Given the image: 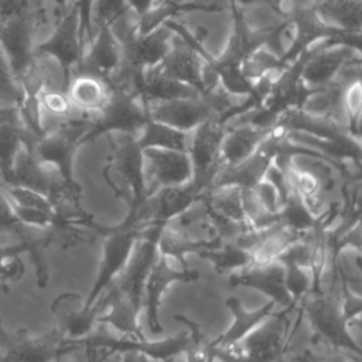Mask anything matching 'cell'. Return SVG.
Here are the masks:
<instances>
[{
  "mask_svg": "<svg viewBox=\"0 0 362 362\" xmlns=\"http://www.w3.org/2000/svg\"><path fill=\"white\" fill-rule=\"evenodd\" d=\"M8 238L30 246L28 255L35 270V280L40 288H45L49 281V269L45 257V249L52 245V236L48 228H35L23 223L16 212L13 201L6 191V182L0 177V243Z\"/></svg>",
  "mask_w": 362,
  "mask_h": 362,
  "instance_id": "cell-10",
  "label": "cell"
},
{
  "mask_svg": "<svg viewBox=\"0 0 362 362\" xmlns=\"http://www.w3.org/2000/svg\"><path fill=\"white\" fill-rule=\"evenodd\" d=\"M143 177L146 197L160 188L184 184L192 177V165L185 151L143 148Z\"/></svg>",
  "mask_w": 362,
  "mask_h": 362,
  "instance_id": "cell-15",
  "label": "cell"
},
{
  "mask_svg": "<svg viewBox=\"0 0 362 362\" xmlns=\"http://www.w3.org/2000/svg\"><path fill=\"white\" fill-rule=\"evenodd\" d=\"M143 228L144 225L139 222L136 214L130 209L120 223L102 228L100 260L92 288L85 297L86 307H92L123 270Z\"/></svg>",
  "mask_w": 362,
  "mask_h": 362,
  "instance_id": "cell-6",
  "label": "cell"
},
{
  "mask_svg": "<svg viewBox=\"0 0 362 362\" xmlns=\"http://www.w3.org/2000/svg\"><path fill=\"white\" fill-rule=\"evenodd\" d=\"M54 23L47 4L41 7L31 0H0V47L18 83L34 66L35 35L41 24Z\"/></svg>",
  "mask_w": 362,
  "mask_h": 362,
  "instance_id": "cell-1",
  "label": "cell"
},
{
  "mask_svg": "<svg viewBox=\"0 0 362 362\" xmlns=\"http://www.w3.org/2000/svg\"><path fill=\"white\" fill-rule=\"evenodd\" d=\"M1 124H24L17 105L0 106V126Z\"/></svg>",
  "mask_w": 362,
  "mask_h": 362,
  "instance_id": "cell-38",
  "label": "cell"
},
{
  "mask_svg": "<svg viewBox=\"0 0 362 362\" xmlns=\"http://www.w3.org/2000/svg\"><path fill=\"white\" fill-rule=\"evenodd\" d=\"M270 164L272 160L257 148L252 156L236 164L221 165L212 185H235L242 189L253 188L263 180Z\"/></svg>",
  "mask_w": 362,
  "mask_h": 362,
  "instance_id": "cell-23",
  "label": "cell"
},
{
  "mask_svg": "<svg viewBox=\"0 0 362 362\" xmlns=\"http://www.w3.org/2000/svg\"><path fill=\"white\" fill-rule=\"evenodd\" d=\"M230 286H243L255 288L269 297L276 305L283 308L296 307L284 281V267L279 260H272L262 264H249L229 274Z\"/></svg>",
  "mask_w": 362,
  "mask_h": 362,
  "instance_id": "cell-16",
  "label": "cell"
},
{
  "mask_svg": "<svg viewBox=\"0 0 362 362\" xmlns=\"http://www.w3.org/2000/svg\"><path fill=\"white\" fill-rule=\"evenodd\" d=\"M146 107L151 120L168 124L182 132H191L201 123L215 119L202 95L195 98L146 102Z\"/></svg>",
  "mask_w": 362,
  "mask_h": 362,
  "instance_id": "cell-17",
  "label": "cell"
},
{
  "mask_svg": "<svg viewBox=\"0 0 362 362\" xmlns=\"http://www.w3.org/2000/svg\"><path fill=\"white\" fill-rule=\"evenodd\" d=\"M199 201L209 209L236 221H246L242 206V188L235 185H212L204 191Z\"/></svg>",
  "mask_w": 362,
  "mask_h": 362,
  "instance_id": "cell-28",
  "label": "cell"
},
{
  "mask_svg": "<svg viewBox=\"0 0 362 362\" xmlns=\"http://www.w3.org/2000/svg\"><path fill=\"white\" fill-rule=\"evenodd\" d=\"M198 272L188 269L187 264L157 253V257L154 259L147 273L141 300V308L146 310L147 327L153 334L163 332V325L158 317V308L168 286L178 281H195L198 280Z\"/></svg>",
  "mask_w": 362,
  "mask_h": 362,
  "instance_id": "cell-13",
  "label": "cell"
},
{
  "mask_svg": "<svg viewBox=\"0 0 362 362\" xmlns=\"http://www.w3.org/2000/svg\"><path fill=\"white\" fill-rule=\"evenodd\" d=\"M129 6L126 0H92L89 14L92 35L98 28L110 25Z\"/></svg>",
  "mask_w": 362,
  "mask_h": 362,
  "instance_id": "cell-33",
  "label": "cell"
},
{
  "mask_svg": "<svg viewBox=\"0 0 362 362\" xmlns=\"http://www.w3.org/2000/svg\"><path fill=\"white\" fill-rule=\"evenodd\" d=\"M276 260H279L283 264L287 291L290 293L293 301L298 304L311 291V287H313L311 273L291 260H287V259H276Z\"/></svg>",
  "mask_w": 362,
  "mask_h": 362,
  "instance_id": "cell-32",
  "label": "cell"
},
{
  "mask_svg": "<svg viewBox=\"0 0 362 362\" xmlns=\"http://www.w3.org/2000/svg\"><path fill=\"white\" fill-rule=\"evenodd\" d=\"M37 99L40 103L41 110L45 109L48 113L55 115V116H64L69 117L71 112L74 110L66 92L58 88H49V86H42L38 93Z\"/></svg>",
  "mask_w": 362,
  "mask_h": 362,
  "instance_id": "cell-34",
  "label": "cell"
},
{
  "mask_svg": "<svg viewBox=\"0 0 362 362\" xmlns=\"http://www.w3.org/2000/svg\"><path fill=\"white\" fill-rule=\"evenodd\" d=\"M90 124L92 117L88 115L79 113V116H69L51 130L45 129L25 148L38 161L54 167L69 188L81 191L79 184L74 178V160L78 148L86 143Z\"/></svg>",
  "mask_w": 362,
  "mask_h": 362,
  "instance_id": "cell-3",
  "label": "cell"
},
{
  "mask_svg": "<svg viewBox=\"0 0 362 362\" xmlns=\"http://www.w3.org/2000/svg\"><path fill=\"white\" fill-rule=\"evenodd\" d=\"M51 311L55 317V328L68 342H76L86 338L96 327V311L85 305V297L76 293H62L51 303Z\"/></svg>",
  "mask_w": 362,
  "mask_h": 362,
  "instance_id": "cell-19",
  "label": "cell"
},
{
  "mask_svg": "<svg viewBox=\"0 0 362 362\" xmlns=\"http://www.w3.org/2000/svg\"><path fill=\"white\" fill-rule=\"evenodd\" d=\"M0 98L7 99L11 105L20 106L24 100V90L13 75L7 58L0 47Z\"/></svg>",
  "mask_w": 362,
  "mask_h": 362,
  "instance_id": "cell-36",
  "label": "cell"
},
{
  "mask_svg": "<svg viewBox=\"0 0 362 362\" xmlns=\"http://www.w3.org/2000/svg\"><path fill=\"white\" fill-rule=\"evenodd\" d=\"M146 102L139 95L112 89L107 103L92 116L86 143L107 133L137 134L148 120Z\"/></svg>",
  "mask_w": 362,
  "mask_h": 362,
  "instance_id": "cell-12",
  "label": "cell"
},
{
  "mask_svg": "<svg viewBox=\"0 0 362 362\" xmlns=\"http://www.w3.org/2000/svg\"><path fill=\"white\" fill-rule=\"evenodd\" d=\"M58 14L49 34L34 47V55L52 58L62 69L66 79L76 64L81 61L83 51L82 24L78 8L71 4H57Z\"/></svg>",
  "mask_w": 362,
  "mask_h": 362,
  "instance_id": "cell-8",
  "label": "cell"
},
{
  "mask_svg": "<svg viewBox=\"0 0 362 362\" xmlns=\"http://www.w3.org/2000/svg\"><path fill=\"white\" fill-rule=\"evenodd\" d=\"M198 199L199 192L189 180L180 185L160 188L146 197L137 208L129 209L136 214L139 222L144 226L170 225L173 219L192 208Z\"/></svg>",
  "mask_w": 362,
  "mask_h": 362,
  "instance_id": "cell-14",
  "label": "cell"
},
{
  "mask_svg": "<svg viewBox=\"0 0 362 362\" xmlns=\"http://www.w3.org/2000/svg\"><path fill=\"white\" fill-rule=\"evenodd\" d=\"M110 150L103 177L112 191L126 199L129 208H137L146 198L143 177V148L134 134L107 133Z\"/></svg>",
  "mask_w": 362,
  "mask_h": 362,
  "instance_id": "cell-5",
  "label": "cell"
},
{
  "mask_svg": "<svg viewBox=\"0 0 362 362\" xmlns=\"http://www.w3.org/2000/svg\"><path fill=\"white\" fill-rule=\"evenodd\" d=\"M30 246L23 242L0 243V291L7 293V281H18L25 266L21 260L23 253H28Z\"/></svg>",
  "mask_w": 362,
  "mask_h": 362,
  "instance_id": "cell-31",
  "label": "cell"
},
{
  "mask_svg": "<svg viewBox=\"0 0 362 362\" xmlns=\"http://www.w3.org/2000/svg\"><path fill=\"white\" fill-rule=\"evenodd\" d=\"M92 307L96 311V322L110 327L120 335L146 338L139 322L141 307L117 288L109 286Z\"/></svg>",
  "mask_w": 362,
  "mask_h": 362,
  "instance_id": "cell-18",
  "label": "cell"
},
{
  "mask_svg": "<svg viewBox=\"0 0 362 362\" xmlns=\"http://www.w3.org/2000/svg\"><path fill=\"white\" fill-rule=\"evenodd\" d=\"M201 257L209 260L214 270L218 273H233L252 263V257L247 249L238 242H218L216 245L204 250Z\"/></svg>",
  "mask_w": 362,
  "mask_h": 362,
  "instance_id": "cell-30",
  "label": "cell"
},
{
  "mask_svg": "<svg viewBox=\"0 0 362 362\" xmlns=\"http://www.w3.org/2000/svg\"><path fill=\"white\" fill-rule=\"evenodd\" d=\"M35 136L24 124H1L0 126V177L14 184V163L23 146H30Z\"/></svg>",
  "mask_w": 362,
  "mask_h": 362,
  "instance_id": "cell-25",
  "label": "cell"
},
{
  "mask_svg": "<svg viewBox=\"0 0 362 362\" xmlns=\"http://www.w3.org/2000/svg\"><path fill=\"white\" fill-rule=\"evenodd\" d=\"M297 305L273 311L259 327L235 345L226 348L214 345L215 359L218 362H274L283 358L296 331H293L288 314Z\"/></svg>",
  "mask_w": 362,
  "mask_h": 362,
  "instance_id": "cell-2",
  "label": "cell"
},
{
  "mask_svg": "<svg viewBox=\"0 0 362 362\" xmlns=\"http://www.w3.org/2000/svg\"><path fill=\"white\" fill-rule=\"evenodd\" d=\"M341 291L342 283L311 291L298 303V308L317 335V341L361 355V345L354 338L341 308Z\"/></svg>",
  "mask_w": 362,
  "mask_h": 362,
  "instance_id": "cell-4",
  "label": "cell"
},
{
  "mask_svg": "<svg viewBox=\"0 0 362 362\" xmlns=\"http://www.w3.org/2000/svg\"><path fill=\"white\" fill-rule=\"evenodd\" d=\"M65 92L74 110L92 117L107 103L112 88L106 78L100 75L74 71L69 75Z\"/></svg>",
  "mask_w": 362,
  "mask_h": 362,
  "instance_id": "cell-20",
  "label": "cell"
},
{
  "mask_svg": "<svg viewBox=\"0 0 362 362\" xmlns=\"http://www.w3.org/2000/svg\"><path fill=\"white\" fill-rule=\"evenodd\" d=\"M226 126L223 122L209 119L189 132L187 154L192 165L191 182L199 192L206 191L221 168L219 148Z\"/></svg>",
  "mask_w": 362,
  "mask_h": 362,
  "instance_id": "cell-11",
  "label": "cell"
},
{
  "mask_svg": "<svg viewBox=\"0 0 362 362\" xmlns=\"http://www.w3.org/2000/svg\"><path fill=\"white\" fill-rule=\"evenodd\" d=\"M318 216L313 214L307 202L296 191L288 189V194L277 212V222L284 228L303 235L315 226Z\"/></svg>",
  "mask_w": 362,
  "mask_h": 362,
  "instance_id": "cell-29",
  "label": "cell"
},
{
  "mask_svg": "<svg viewBox=\"0 0 362 362\" xmlns=\"http://www.w3.org/2000/svg\"><path fill=\"white\" fill-rule=\"evenodd\" d=\"M216 245V239H192L189 235L165 225L157 239V253L175 259L184 264L188 253L201 255L204 250Z\"/></svg>",
  "mask_w": 362,
  "mask_h": 362,
  "instance_id": "cell-26",
  "label": "cell"
},
{
  "mask_svg": "<svg viewBox=\"0 0 362 362\" xmlns=\"http://www.w3.org/2000/svg\"><path fill=\"white\" fill-rule=\"evenodd\" d=\"M225 305L230 310L233 318L229 328L225 332H222L215 341H212L216 348H226L238 344L249 332H252L256 327H259L273 313L276 307L273 301H269L259 308L247 310L245 308L242 301L235 296L228 297L225 301Z\"/></svg>",
  "mask_w": 362,
  "mask_h": 362,
  "instance_id": "cell-21",
  "label": "cell"
},
{
  "mask_svg": "<svg viewBox=\"0 0 362 362\" xmlns=\"http://www.w3.org/2000/svg\"><path fill=\"white\" fill-rule=\"evenodd\" d=\"M320 20L338 34H359L361 0H321L314 4Z\"/></svg>",
  "mask_w": 362,
  "mask_h": 362,
  "instance_id": "cell-24",
  "label": "cell"
},
{
  "mask_svg": "<svg viewBox=\"0 0 362 362\" xmlns=\"http://www.w3.org/2000/svg\"><path fill=\"white\" fill-rule=\"evenodd\" d=\"M136 139L141 148L157 147L187 153L189 132H182L168 124L148 119L141 130L136 134Z\"/></svg>",
  "mask_w": 362,
  "mask_h": 362,
  "instance_id": "cell-27",
  "label": "cell"
},
{
  "mask_svg": "<svg viewBox=\"0 0 362 362\" xmlns=\"http://www.w3.org/2000/svg\"><path fill=\"white\" fill-rule=\"evenodd\" d=\"M270 130L272 129H262L250 123L226 126L219 148L221 164H236L252 156L255 151H257L259 146Z\"/></svg>",
  "mask_w": 362,
  "mask_h": 362,
  "instance_id": "cell-22",
  "label": "cell"
},
{
  "mask_svg": "<svg viewBox=\"0 0 362 362\" xmlns=\"http://www.w3.org/2000/svg\"><path fill=\"white\" fill-rule=\"evenodd\" d=\"M74 351L55 327L44 334H31L25 328L7 332L0 320V362H58Z\"/></svg>",
  "mask_w": 362,
  "mask_h": 362,
  "instance_id": "cell-9",
  "label": "cell"
},
{
  "mask_svg": "<svg viewBox=\"0 0 362 362\" xmlns=\"http://www.w3.org/2000/svg\"><path fill=\"white\" fill-rule=\"evenodd\" d=\"M189 331L175 334L173 337L160 341H147L146 338H134L120 335L116 331L105 329L103 324H96L95 329L83 339L76 342H69L76 351L85 349H105L109 354H123V352H137L156 362H174L175 358L185 352L189 345Z\"/></svg>",
  "mask_w": 362,
  "mask_h": 362,
  "instance_id": "cell-7",
  "label": "cell"
},
{
  "mask_svg": "<svg viewBox=\"0 0 362 362\" xmlns=\"http://www.w3.org/2000/svg\"><path fill=\"white\" fill-rule=\"evenodd\" d=\"M253 191L266 211L272 214L279 212L281 205V195L273 182H270L263 177V180L253 187Z\"/></svg>",
  "mask_w": 362,
  "mask_h": 362,
  "instance_id": "cell-37",
  "label": "cell"
},
{
  "mask_svg": "<svg viewBox=\"0 0 362 362\" xmlns=\"http://www.w3.org/2000/svg\"><path fill=\"white\" fill-rule=\"evenodd\" d=\"M315 345L318 346L304 352L301 356L304 362H361V355L331 346L321 341H317Z\"/></svg>",
  "mask_w": 362,
  "mask_h": 362,
  "instance_id": "cell-35",
  "label": "cell"
}]
</instances>
